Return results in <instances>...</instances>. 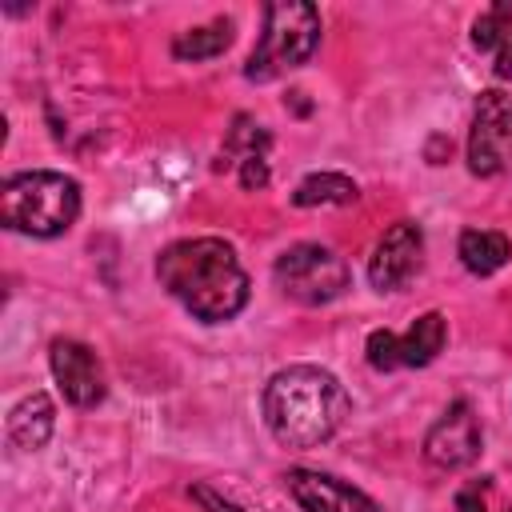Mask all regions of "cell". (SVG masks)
Segmentation results:
<instances>
[{"label": "cell", "mask_w": 512, "mask_h": 512, "mask_svg": "<svg viewBox=\"0 0 512 512\" xmlns=\"http://www.w3.org/2000/svg\"><path fill=\"white\" fill-rule=\"evenodd\" d=\"M160 284L204 324L232 320L248 304V272L220 236L176 240L156 256Z\"/></svg>", "instance_id": "6da1fadb"}, {"label": "cell", "mask_w": 512, "mask_h": 512, "mask_svg": "<svg viewBox=\"0 0 512 512\" xmlns=\"http://www.w3.org/2000/svg\"><path fill=\"white\" fill-rule=\"evenodd\" d=\"M440 152H452V140L436 136V140H432V148H428V160H432V164H440Z\"/></svg>", "instance_id": "44dd1931"}, {"label": "cell", "mask_w": 512, "mask_h": 512, "mask_svg": "<svg viewBox=\"0 0 512 512\" xmlns=\"http://www.w3.org/2000/svg\"><path fill=\"white\" fill-rule=\"evenodd\" d=\"M52 424H56L52 400H48L44 392H32V396H24V400L12 408V416H8V440H12L16 448H24V452H36V448L48 444Z\"/></svg>", "instance_id": "7c38bea8"}, {"label": "cell", "mask_w": 512, "mask_h": 512, "mask_svg": "<svg viewBox=\"0 0 512 512\" xmlns=\"http://www.w3.org/2000/svg\"><path fill=\"white\" fill-rule=\"evenodd\" d=\"M268 184V160L264 156H244L240 160V188L244 192H260Z\"/></svg>", "instance_id": "e0dca14e"}, {"label": "cell", "mask_w": 512, "mask_h": 512, "mask_svg": "<svg viewBox=\"0 0 512 512\" xmlns=\"http://www.w3.org/2000/svg\"><path fill=\"white\" fill-rule=\"evenodd\" d=\"M420 248H424V236H420V228H416L412 220L392 224V228L376 240V252H372V260H368V280H372V288H376V292L400 288V284L416 272Z\"/></svg>", "instance_id": "30bf717a"}, {"label": "cell", "mask_w": 512, "mask_h": 512, "mask_svg": "<svg viewBox=\"0 0 512 512\" xmlns=\"http://www.w3.org/2000/svg\"><path fill=\"white\" fill-rule=\"evenodd\" d=\"M348 416L344 384L316 368L292 364L276 372L264 388V424L284 448H316L324 444Z\"/></svg>", "instance_id": "7a4b0ae2"}, {"label": "cell", "mask_w": 512, "mask_h": 512, "mask_svg": "<svg viewBox=\"0 0 512 512\" xmlns=\"http://www.w3.org/2000/svg\"><path fill=\"white\" fill-rule=\"evenodd\" d=\"M508 512H512V508H508Z\"/></svg>", "instance_id": "7402d4cb"}, {"label": "cell", "mask_w": 512, "mask_h": 512, "mask_svg": "<svg viewBox=\"0 0 512 512\" xmlns=\"http://www.w3.org/2000/svg\"><path fill=\"white\" fill-rule=\"evenodd\" d=\"M320 44V12L304 0H276L264 8V32L252 48L244 76L268 84L292 68H300Z\"/></svg>", "instance_id": "277c9868"}, {"label": "cell", "mask_w": 512, "mask_h": 512, "mask_svg": "<svg viewBox=\"0 0 512 512\" xmlns=\"http://www.w3.org/2000/svg\"><path fill=\"white\" fill-rule=\"evenodd\" d=\"M232 44V24L228 20H212L204 28H188L172 40V56L176 60H212Z\"/></svg>", "instance_id": "9a60e30c"}, {"label": "cell", "mask_w": 512, "mask_h": 512, "mask_svg": "<svg viewBox=\"0 0 512 512\" xmlns=\"http://www.w3.org/2000/svg\"><path fill=\"white\" fill-rule=\"evenodd\" d=\"M48 364H52V376L64 392L68 404L76 408H92L104 400V368L96 360V352L80 340H52L48 348Z\"/></svg>", "instance_id": "9c48e42d"}, {"label": "cell", "mask_w": 512, "mask_h": 512, "mask_svg": "<svg viewBox=\"0 0 512 512\" xmlns=\"http://www.w3.org/2000/svg\"><path fill=\"white\" fill-rule=\"evenodd\" d=\"M448 340V324L440 312H424L412 320V328L404 336L388 332V328H376L368 332V344H364V356L376 372H392V368H424L440 356Z\"/></svg>", "instance_id": "8992f818"}, {"label": "cell", "mask_w": 512, "mask_h": 512, "mask_svg": "<svg viewBox=\"0 0 512 512\" xmlns=\"http://www.w3.org/2000/svg\"><path fill=\"white\" fill-rule=\"evenodd\" d=\"M496 76L500 80H512V24H508V32L500 36V44H496Z\"/></svg>", "instance_id": "d6986e66"}, {"label": "cell", "mask_w": 512, "mask_h": 512, "mask_svg": "<svg viewBox=\"0 0 512 512\" xmlns=\"http://www.w3.org/2000/svg\"><path fill=\"white\" fill-rule=\"evenodd\" d=\"M508 8L500 4V8H492V12H484L476 24H472V44L480 48V52H496V44H500V36L508 32Z\"/></svg>", "instance_id": "2e32d148"}, {"label": "cell", "mask_w": 512, "mask_h": 512, "mask_svg": "<svg viewBox=\"0 0 512 512\" xmlns=\"http://www.w3.org/2000/svg\"><path fill=\"white\" fill-rule=\"evenodd\" d=\"M272 276H276V288L296 304H328L352 280L348 264L324 244H292L288 252H280Z\"/></svg>", "instance_id": "5b68a950"}, {"label": "cell", "mask_w": 512, "mask_h": 512, "mask_svg": "<svg viewBox=\"0 0 512 512\" xmlns=\"http://www.w3.org/2000/svg\"><path fill=\"white\" fill-rule=\"evenodd\" d=\"M288 492L304 512H380L376 500H368L360 488L328 476V472H312V468H292L288 476Z\"/></svg>", "instance_id": "8fae6325"}, {"label": "cell", "mask_w": 512, "mask_h": 512, "mask_svg": "<svg viewBox=\"0 0 512 512\" xmlns=\"http://www.w3.org/2000/svg\"><path fill=\"white\" fill-rule=\"evenodd\" d=\"M80 216V184L64 172H20L0 188V220L24 236H60Z\"/></svg>", "instance_id": "3957f363"}, {"label": "cell", "mask_w": 512, "mask_h": 512, "mask_svg": "<svg viewBox=\"0 0 512 512\" xmlns=\"http://www.w3.org/2000/svg\"><path fill=\"white\" fill-rule=\"evenodd\" d=\"M484 496H488V480H468L456 492V512H484Z\"/></svg>", "instance_id": "ac0fdd59"}, {"label": "cell", "mask_w": 512, "mask_h": 512, "mask_svg": "<svg viewBox=\"0 0 512 512\" xmlns=\"http://www.w3.org/2000/svg\"><path fill=\"white\" fill-rule=\"evenodd\" d=\"M356 196H360V188H356L348 176H340V172H312V176H304V180L296 184L292 204H296V208H316V204H352Z\"/></svg>", "instance_id": "5bb4252c"}, {"label": "cell", "mask_w": 512, "mask_h": 512, "mask_svg": "<svg viewBox=\"0 0 512 512\" xmlns=\"http://www.w3.org/2000/svg\"><path fill=\"white\" fill-rule=\"evenodd\" d=\"M512 260V240L504 232H484V228H468L460 236V264L472 276H492Z\"/></svg>", "instance_id": "4fadbf2b"}, {"label": "cell", "mask_w": 512, "mask_h": 512, "mask_svg": "<svg viewBox=\"0 0 512 512\" xmlns=\"http://www.w3.org/2000/svg\"><path fill=\"white\" fill-rule=\"evenodd\" d=\"M192 496H196V500H200L208 512H240L232 500H220V496H216L212 488H204V484H196V488H192Z\"/></svg>", "instance_id": "ffe728a7"}, {"label": "cell", "mask_w": 512, "mask_h": 512, "mask_svg": "<svg viewBox=\"0 0 512 512\" xmlns=\"http://www.w3.org/2000/svg\"><path fill=\"white\" fill-rule=\"evenodd\" d=\"M512 160V96L500 88L480 92L468 132V168L476 176H496Z\"/></svg>", "instance_id": "52a82bcc"}, {"label": "cell", "mask_w": 512, "mask_h": 512, "mask_svg": "<svg viewBox=\"0 0 512 512\" xmlns=\"http://www.w3.org/2000/svg\"><path fill=\"white\" fill-rule=\"evenodd\" d=\"M480 420L472 412L468 400H456L424 436V460L436 464V468H468L476 456H480Z\"/></svg>", "instance_id": "ba28073f"}]
</instances>
